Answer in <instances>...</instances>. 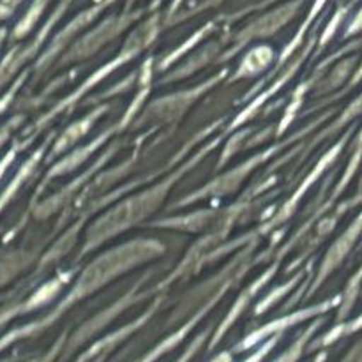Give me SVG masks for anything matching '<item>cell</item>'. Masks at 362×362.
I'll return each instance as SVG.
<instances>
[{
	"instance_id": "6da1fadb",
	"label": "cell",
	"mask_w": 362,
	"mask_h": 362,
	"mask_svg": "<svg viewBox=\"0 0 362 362\" xmlns=\"http://www.w3.org/2000/svg\"><path fill=\"white\" fill-rule=\"evenodd\" d=\"M361 28H362V9L359 11V14H357V16H356V20H354V23L350 25L349 34H354V32L361 30Z\"/></svg>"
}]
</instances>
